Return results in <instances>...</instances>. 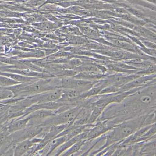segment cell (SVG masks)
<instances>
[{
	"instance_id": "20",
	"label": "cell",
	"mask_w": 156,
	"mask_h": 156,
	"mask_svg": "<svg viewBox=\"0 0 156 156\" xmlns=\"http://www.w3.org/2000/svg\"><path fill=\"white\" fill-rule=\"evenodd\" d=\"M107 2H109V3H115L116 2L118 1V0H101Z\"/></svg>"
},
{
	"instance_id": "14",
	"label": "cell",
	"mask_w": 156,
	"mask_h": 156,
	"mask_svg": "<svg viewBox=\"0 0 156 156\" xmlns=\"http://www.w3.org/2000/svg\"><path fill=\"white\" fill-rule=\"evenodd\" d=\"M19 83H20L15 81L11 78L0 75V87L7 88L12 85L18 84Z\"/></svg>"
},
{
	"instance_id": "16",
	"label": "cell",
	"mask_w": 156,
	"mask_h": 156,
	"mask_svg": "<svg viewBox=\"0 0 156 156\" xmlns=\"http://www.w3.org/2000/svg\"><path fill=\"white\" fill-rule=\"evenodd\" d=\"M126 9V10L128 11V12L131 14L134 15L135 16H136L137 18H139V19H142V20H144V17H145V15L144 14L143 12H142L141 11L139 10V9H135L133 8L130 7H129L127 6L126 8H125Z\"/></svg>"
},
{
	"instance_id": "7",
	"label": "cell",
	"mask_w": 156,
	"mask_h": 156,
	"mask_svg": "<svg viewBox=\"0 0 156 156\" xmlns=\"http://www.w3.org/2000/svg\"><path fill=\"white\" fill-rule=\"evenodd\" d=\"M37 144L32 142L31 139H27L15 143L14 146V155L23 156L32 154Z\"/></svg>"
},
{
	"instance_id": "5",
	"label": "cell",
	"mask_w": 156,
	"mask_h": 156,
	"mask_svg": "<svg viewBox=\"0 0 156 156\" xmlns=\"http://www.w3.org/2000/svg\"><path fill=\"white\" fill-rule=\"evenodd\" d=\"M55 115H56L55 111L53 110L42 109L34 111L26 115L28 116L29 118L27 126L39 125L41 124L43 121L52 116H54Z\"/></svg>"
},
{
	"instance_id": "15",
	"label": "cell",
	"mask_w": 156,
	"mask_h": 156,
	"mask_svg": "<svg viewBox=\"0 0 156 156\" xmlns=\"http://www.w3.org/2000/svg\"><path fill=\"white\" fill-rule=\"evenodd\" d=\"M14 97L13 93L7 88L0 87V102L12 98Z\"/></svg>"
},
{
	"instance_id": "3",
	"label": "cell",
	"mask_w": 156,
	"mask_h": 156,
	"mask_svg": "<svg viewBox=\"0 0 156 156\" xmlns=\"http://www.w3.org/2000/svg\"><path fill=\"white\" fill-rule=\"evenodd\" d=\"M45 127L41 125L36 126H27L20 130L10 134L12 143L15 144L27 139H31L40 135L44 130Z\"/></svg>"
},
{
	"instance_id": "10",
	"label": "cell",
	"mask_w": 156,
	"mask_h": 156,
	"mask_svg": "<svg viewBox=\"0 0 156 156\" xmlns=\"http://www.w3.org/2000/svg\"><path fill=\"white\" fill-rule=\"evenodd\" d=\"M106 76L105 74L99 72H80L77 73L73 77L80 80L96 81L105 78Z\"/></svg>"
},
{
	"instance_id": "2",
	"label": "cell",
	"mask_w": 156,
	"mask_h": 156,
	"mask_svg": "<svg viewBox=\"0 0 156 156\" xmlns=\"http://www.w3.org/2000/svg\"><path fill=\"white\" fill-rule=\"evenodd\" d=\"M85 103V100H84L77 105L50 117L40 125L44 127L50 128L53 125L72 124L84 107Z\"/></svg>"
},
{
	"instance_id": "9",
	"label": "cell",
	"mask_w": 156,
	"mask_h": 156,
	"mask_svg": "<svg viewBox=\"0 0 156 156\" xmlns=\"http://www.w3.org/2000/svg\"><path fill=\"white\" fill-rule=\"evenodd\" d=\"M156 136L145 142H142L137 155L156 156Z\"/></svg>"
},
{
	"instance_id": "11",
	"label": "cell",
	"mask_w": 156,
	"mask_h": 156,
	"mask_svg": "<svg viewBox=\"0 0 156 156\" xmlns=\"http://www.w3.org/2000/svg\"><path fill=\"white\" fill-rule=\"evenodd\" d=\"M87 141L86 139H83L79 140L78 142L75 143L74 144H73L70 148L66 150L64 153L62 154V155L63 156H71L74 155L77 152H79L80 150L81 149L82 146L85 144Z\"/></svg>"
},
{
	"instance_id": "22",
	"label": "cell",
	"mask_w": 156,
	"mask_h": 156,
	"mask_svg": "<svg viewBox=\"0 0 156 156\" xmlns=\"http://www.w3.org/2000/svg\"><path fill=\"white\" fill-rule=\"evenodd\" d=\"M5 64H4V63H0V66H5Z\"/></svg>"
},
{
	"instance_id": "12",
	"label": "cell",
	"mask_w": 156,
	"mask_h": 156,
	"mask_svg": "<svg viewBox=\"0 0 156 156\" xmlns=\"http://www.w3.org/2000/svg\"><path fill=\"white\" fill-rule=\"evenodd\" d=\"M45 56V53L41 50H35L28 53H20L16 58H41Z\"/></svg>"
},
{
	"instance_id": "4",
	"label": "cell",
	"mask_w": 156,
	"mask_h": 156,
	"mask_svg": "<svg viewBox=\"0 0 156 156\" xmlns=\"http://www.w3.org/2000/svg\"><path fill=\"white\" fill-rule=\"evenodd\" d=\"M62 88H57L29 96L34 104L57 101L62 95Z\"/></svg>"
},
{
	"instance_id": "19",
	"label": "cell",
	"mask_w": 156,
	"mask_h": 156,
	"mask_svg": "<svg viewBox=\"0 0 156 156\" xmlns=\"http://www.w3.org/2000/svg\"><path fill=\"white\" fill-rule=\"evenodd\" d=\"M39 27L41 28H42V29H43V30H49L50 29H51V25L49 24V23H46L41 24L39 25Z\"/></svg>"
},
{
	"instance_id": "6",
	"label": "cell",
	"mask_w": 156,
	"mask_h": 156,
	"mask_svg": "<svg viewBox=\"0 0 156 156\" xmlns=\"http://www.w3.org/2000/svg\"><path fill=\"white\" fill-rule=\"evenodd\" d=\"M154 79H156V73L149 75H141L128 83L122 85L119 88L118 92H125L133 88L142 87L147 84Z\"/></svg>"
},
{
	"instance_id": "21",
	"label": "cell",
	"mask_w": 156,
	"mask_h": 156,
	"mask_svg": "<svg viewBox=\"0 0 156 156\" xmlns=\"http://www.w3.org/2000/svg\"><path fill=\"white\" fill-rule=\"evenodd\" d=\"M144 1H146L147 2L149 3H151L152 4H154V5H156V0H143Z\"/></svg>"
},
{
	"instance_id": "18",
	"label": "cell",
	"mask_w": 156,
	"mask_h": 156,
	"mask_svg": "<svg viewBox=\"0 0 156 156\" xmlns=\"http://www.w3.org/2000/svg\"><path fill=\"white\" fill-rule=\"evenodd\" d=\"M115 11L116 12H117L119 14H129L128 12V11L126 10V9L125 8L123 7H118L115 8Z\"/></svg>"
},
{
	"instance_id": "1",
	"label": "cell",
	"mask_w": 156,
	"mask_h": 156,
	"mask_svg": "<svg viewBox=\"0 0 156 156\" xmlns=\"http://www.w3.org/2000/svg\"><path fill=\"white\" fill-rule=\"evenodd\" d=\"M146 115L136 116L133 118L123 121L115 125L105 133V140L104 144L94 151L91 155H96L102 150L114 143H121L128 136L133 134L140 127Z\"/></svg>"
},
{
	"instance_id": "8",
	"label": "cell",
	"mask_w": 156,
	"mask_h": 156,
	"mask_svg": "<svg viewBox=\"0 0 156 156\" xmlns=\"http://www.w3.org/2000/svg\"><path fill=\"white\" fill-rule=\"evenodd\" d=\"M111 128L108 126L104 120H97L91 128H90L87 140L97 139L108 132Z\"/></svg>"
},
{
	"instance_id": "17",
	"label": "cell",
	"mask_w": 156,
	"mask_h": 156,
	"mask_svg": "<svg viewBox=\"0 0 156 156\" xmlns=\"http://www.w3.org/2000/svg\"><path fill=\"white\" fill-rule=\"evenodd\" d=\"M142 44L147 48L149 49H156V44L155 43L149 42L148 41H142Z\"/></svg>"
},
{
	"instance_id": "13",
	"label": "cell",
	"mask_w": 156,
	"mask_h": 156,
	"mask_svg": "<svg viewBox=\"0 0 156 156\" xmlns=\"http://www.w3.org/2000/svg\"><path fill=\"white\" fill-rule=\"evenodd\" d=\"M135 30L143 37H144L146 39L147 38L148 40H153L154 42H155V34H153L152 32L150 31L148 29L142 28L140 27H135Z\"/></svg>"
}]
</instances>
